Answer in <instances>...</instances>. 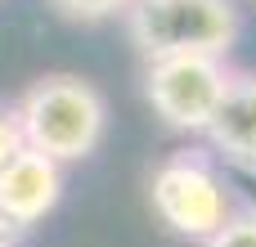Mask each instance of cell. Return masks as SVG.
Returning <instances> with one entry per match:
<instances>
[{
	"label": "cell",
	"instance_id": "8",
	"mask_svg": "<svg viewBox=\"0 0 256 247\" xmlns=\"http://www.w3.org/2000/svg\"><path fill=\"white\" fill-rule=\"evenodd\" d=\"M202 247H256V212H234Z\"/></svg>",
	"mask_w": 256,
	"mask_h": 247
},
{
	"label": "cell",
	"instance_id": "2",
	"mask_svg": "<svg viewBox=\"0 0 256 247\" xmlns=\"http://www.w3.org/2000/svg\"><path fill=\"white\" fill-rule=\"evenodd\" d=\"M122 18L130 45L144 58H166V54L225 58L243 36L238 0H130Z\"/></svg>",
	"mask_w": 256,
	"mask_h": 247
},
{
	"label": "cell",
	"instance_id": "7",
	"mask_svg": "<svg viewBox=\"0 0 256 247\" xmlns=\"http://www.w3.org/2000/svg\"><path fill=\"white\" fill-rule=\"evenodd\" d=\"M45 4L68 22H108L130 9V0H45Z\"/></svg>",
	"mask_w": 256,
	"mask_h": 247
},
{
	"label": "cell",
	"instance_id": "1",
	"mask_svg": "<svg viewBox=\"0 0 256 247\" xmlns=\"http://www.w3.org/2000/svg\"><path fill=\"white\" fill-rule=\"evenodd\" d=\"M14 112H18V126H22V144L32 153H45L58 166L90 158L99 148L104 130H108L104 94L86 76H72V72L36 76L14 99Z\"/></svg>",
	"mask_w": 256,
	"mask_h": 247
},
{
	"label": "cell",
	"instance_id": "9",
	"mask_svg": "<svg viewBox=\"0 0 256 247\" xmlns=\"http://www.w3.org/2000/svg\"><path fill=\"white\" fill-rule=\"evenodd\" d=\"M27 144H22V126H18V112H14V104H0V171L22 153Z\"/></svg>",
	"mask_w": 256,
	"mask_h": 247
},
{
	"label": "cell",
	"instance_id": "3",
	"mask_svg": "<svg viewBox=\"0 0 256 247\" xmlns=\"http://www.w3.org/2000/svg\"><path fill=\"white\" fill-rule=\"evenodd\" d=\"M148 202L158 212V220L189 243H207L230 216H234V198L225 176L216 171V162L207 153H171L153 176H148Z\"/></svg>",
	"mask_w": 256,
	"mask_h": 247
},
{
	"label": "cell",
	"instance_id": "5",
	"mask_svg": "<svg viewBox=\"0 0 256 247\" xmlns=\"http://www.w3.org/2000/svg\"><path fill=\"white\" fill-rule=\"evenodd\" d=\"M63 198V166L45 153L22 148L0 171V225L4 230H32L40 225Z\"/></svg>",
	"mask_w": 256,
	"mask_h": 247
},
{
	"label": "cell",
	"instance_id": "4",
	"mask_svg": "<svg viewBox=\"0 0 256 247\" xmlns=\"http://www.w3.org/2000/svg\"><path fill=\"white\" fill-rule=\"evenodd\" d=\"M230 63L216 54H166V58H144V99L148 108L180 135H207L225 86H230Z\"/></svg>",
	"mask_w": 256,
	"mask_h": 247
},
{
	"label": "cell",
	"instance_id": "6",
	"mask_svg": "<svg viewBox=\"0 0 256 247\" xmlns=\"http://www.w3.org/2000/svg\"><path fill=\"white\" fill-rule=\"evenodd\" d=\"M207 144L225 162L256 166V72H230L225 99L207 126Z\"/></svg>",
	"mask_w": 256,
	"mask_h": 247
}]
</instances>
